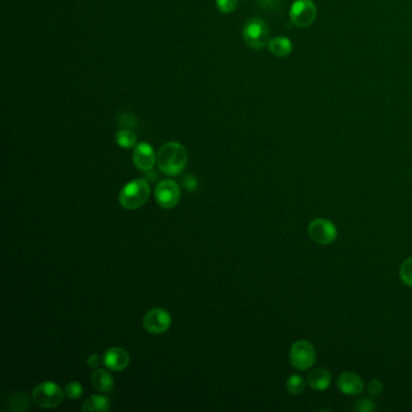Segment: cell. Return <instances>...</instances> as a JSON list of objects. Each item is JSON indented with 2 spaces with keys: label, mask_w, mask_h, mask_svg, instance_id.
<instances>
[{
  "label": "cell",
  "mask_w": 412,
  "mask_h": 412,
  "mask_svg": "<svg viewBox=\"0 0 412 412\" xmlns=\"http://www.w3.org/2000/svg\"><path fill=\"white\" fill-rule=\"evenodd\" d=\"M267 48L270 50L271 54L276 56V57H278V59L287 57L293 52V43L287 37L272 38L269 45H267Z\"/></svg>",
  "instance_id": "15"
},
{
  "label": "cell",
  "mask_w": 412,
  "mask_h": 412,
  "mask_svg": "<svg viewBox=\"0 0 412 412\" xmlns=\"http://www.w3.org/2000/svg\"><path fill=\"white\" fill-rule=\"evenodd\" d=\"M399 277L404 285L412 287V256L402 261L399 269Z\"/></svg>",
  "instance_id": "20"
},
{
  "label": "cell",
  "mask_w": 412,
  "mask_h": 412,
  "mask_svg": "<svg viewBox=\"0 0 412 412\" xmlns=\"http://www.w3.org/2000/svg\"><path fill=\"white\" fill-rule=\"evenodd\" d=\"M187 163V149L181 143H165L157 152V166L162 173L171 177L182 174Z\"/></svg>",
  "instance_id": "1"
},
{
  "label": "cell",
  "mask_w": 412,
  "mask_h": 412,
  "mask_svg": "<svg viewBox=\"0 0 412 412\" xmlns=\"http://www.w3.org/2000/svg\"><path fill=\"white\" fill-rule=\"evenodd\" d=\"M149 196L150 187L147 179H134L123 187L119 195V201L125 209L133 211L145 205Z\"/></svg>",
  "instance_id": "2"
},
{
  "label": "cell",
  "mask_w": 412,
  "mask_h": 412,
  "mask_svg": "<svg viewBox=\"0 0 412 412\" xmlns=\"http://www.w3.org/2000/svg\"><path fill=\"white\" fill-rule=\"evenodd\" d=\"M290 21L299 28H307L317 17V6L313 0H295L290 6Z\"/></svg>",
  "instance_id": "6"
},
{
  "label": "cell",
  "mask_w": 412,
  "mask_h": 412,
  "mask_svg": "<svg viewBox=\"0 0 412 412\" xmlns=\"http://www.w3.org/2000/svg\"><path fill=\"white\" fill-rule=\"evenodd\" d=\"M242 37L251 49L262 50L270 43V28L260 17H253L243 27Z\"/></svg>",
  "instance_id": "3"
},
{
  "label": "cell",
  "mask_w": 412,
  "mask_h": 412,
  "mask_svg": "<svg viewBox=\"0 0 412 412\" xmlns=\"http://www.w3.org/2000/svg\"><path fill=\"white\" fill-rule=\"evenodd\" d=\"M306 383L305 382L304 378L300 376V375H291L289 378L287 380V391L291 394V395H300L302 394L306 388Z\"/></svg>",
  "instance_id": "19"
},
{
  "label": "cell",
  "mask_w": 412,
  "mask_h": 412,
  "mask_svg": "<svg viewBox=\"0 0 412 412\" xmlns=\"http://www.w3.org/2000/svg\"><path fill=\"white\" fill-rule=\"evenodd\" d=\"M157 163V155L152 145L147 143H139L133 150V165L142 172L152 171Z\"/></svg>",
  "instance_id": "10"
},
{
  "label": "cell",
  "mask_w": 412,
  "mask_h": 412,
  "mask_svg": "<svg viewBox=\"0 0 412 412\" xmlns=\"http://www.w3.org/2000/svg\"><path fill=\"white\" fill-rule=\"evenodd\" d=\"M116 143L123 149H132L137 145V136L131 128H121L116 136Z\"/></svg>",
  "instance_id": "17"
},
{
  "label": "cell",
  "mask_w": 412,
  "mask_h": 412,
  "mask_svg": "<svg viewBox=\"0 0 412 412\" xmlns=\"http://www.w3.org/2000/svg\"><path fill=\"white\" fill-rule=\"evenodd\" d=\"M103 363L113 371H123L130 364V356L126 349L121 347H112L104 352Z\"/></svg>",
  "instance_id": "12"
},
{
  "label": "cell",
  "mask_w": 412,
  "mask_h": 412,
  "mask_svg": "<svg viewBox=\"0 0 412 412\" xmlns=\"http://www.w3.org/2000/svg\"><path fill=\"white\" fill-rule=\"evenodd\" d=\"M309 236L318 245H330L338 237V229L333 221L325 218H317L309 223Z\"/></svg>",
  "instance_id": "7"
},
{
  "label": "cell",
  "mask_w": 412,
  "mask_h": 412,
  "mask_svg": "<svg viewBox=\"0 0 412 412\" xmlns=\"http://www.w3.org/2000/svg\"><path fill=\"white\" fill-rule=\"evenodd\" d=\"M338 388H339L340 392L344 395L356 397L363 392V378H360L358 373L344 371L338 378Z\"/></svg>",
  "instance_id": "11"
},
{
  "label": "cell",
  "mask_w": 412,
  "mask_h": 412,
  "mask_svg": "<svg viewBox=\"0 0 412 412\" xmlns=\"http://www.w3.org/2000/svg\"><path fill=\"white\" fill-rule=\"evenodd\" d=\"M181 196H182L181 187L172 179H165L157 183L155 187V200L162 208L171 209L173 207L177 206Z\"/></svg>",
  "instance_id": "8"
},
{
  "label": "cell",
  "mask_w": 412,
  "mask_h": 412,
  "mask_svg": "<svg viewBox=\"0 0 412 412\" xmlns=\"http://www.w3.org/2000/svg\"><path fill=\"white\" fill-rule=\"evenodd\" d=\"M91 382H92L94 389H97L99 393L112 392L114 384H115L113 376L103 369L94 370L91 376Z\"/></svg>",
  "instance_id": "14"
},
{
  "label": "cell",
  "mask_w": 412,
  "mask_h": 412,
  "mask_svg": "<svg viewBox=\"0 0 412 412\" xmlns=\"http://www.w3.org/2000/svg\"><path fill=\"white\" fill-rule=\"evenodd\" d=\"M184 185H185L189 192H194L197 187V181L195 178L192 177V176H187L185 182H184Z\"/></svg>",
  "instance_id": "27"
},
{
  "label": "cell",
  "mask_w": 412,
  "mask_h": 412,
  "mask_svg": "<svg viewBox=\"0 0 412 412\" xmlns=\"http://www.w3.org/2000/svg\"><path fill=\"white\" fill-rule=\"evenodd\" d=\"M99 363H101V359H99L97 354H92V356H90L89 359H87V364H89V367H91V368H97Z\"/></svg>",
  "instance_id": "28"
},
{
  "label": "cell",
  "mask_w": 412,
  "mask_h": 412,
  "mask_svg": "<svg viewBox=\"0 0 412 412\" xmlns=\"http://www.w3.org/2000/svg\"><path fill=\"white\" fill-rule=\"evenodd\" d=\"M238 6V0H216V8L221 14H231Z\"/></svg>",
  "instance_id": "24"
},
{
  "label": "cell",
  "mask_w": 412,
  "mask_h": 412,
  "mask_svg": "<svg viewBox=\"0 0 412 412\" xmlns=\"http://www.w3.org/2000/svg\"><path fill=\"white\" fill-rule=\"evenodd\" d=\"M64 394L65 393L61 389L57 383L45 381L39 383L34 388V391L32 393V398L35 405L43 409H54L62 404Z\"/></svg>",
  "instance_id": "4"
},
{
  "label": "cell",
  "mask_w": 412,
  "mask_h": 412,
  "mask_svg": "<svg viewBox=\"0 0 412 412\" xmlns=\"http://www.w3.org/2000/svg\"><path fill=\"white\" fill-rule=\"evenodd\" d=\"M289 358L293 368L299 371H306L313 367L317 354L313 344L309 341L299 340L291 346Z\"/></svg>",
  "instance_id": "5"
},
{
  "label": "cell",
  "mask_w": 412,
  "mask_h": 412,
  "mask_svg": "<svg viewBox=\"0 0 412 412\" xmlns=\"http://www.w3.org/2000/svg\"><path fill=\"white\" fill-rule=\"evenodd\" d=\"M383 391V384L378 378H373L368 383V392L371 397H378Z\"/></svg>",
  "instance_id": "25"
},
{
  "label": "cell",
  "mask_w": 412,
  "mask_h": 412,
  "mask_svg": "<svg viewBox=\"0 0 412 412\" xmlns=\"http://www.w3.org/2000/svg\"><path fill=\"white\" fill-rule=\"evenodd\" d=\"M118 125L121 128H136L138 126V120L133 114L125 112V113L119 114Z\"/></svg>",
  "instance_id": "21"
},
{
  "label": "cell",
  "mask_w": 412,
  "mask_h": 412,
  "mask_svg": "<svg viewBox=\"0 0 412 412\" xmlns=\"http://www.w3.org/2000/svg\"><path fill=\"white\" fill-rule=\"evenodd\" d=\"M171 325H172L171 314L161 307L150 309L143 318V327L150 334H163L171 328Z\"/></svg>",
  "instance_id": "9"
},
{
  "label": "cell",
  "mask_w": 412,
  "mask_h": 412,
  "mask_svg": "<svg viewBox=\"0 0 412 412\" xmlns=\"http://www.w3.org/2000/svg\"><path fill=\"white\" fill-rule=\"evenodd\" d=\"M64 393H65V395H67L69 399H79V398L83 395L84 388L81 386V383L73 381V382L67 384Z\"/></svg>",
  "instance_id": "23"
},
{
  "label": "cell",
  "mask_w": 412,
  "mask_h": 412,
  "mask_svg": "<svg viewBox=\"0 0 412 412\" xmlns=\"http://www.w3.org/2000/svg\"><path fill=\"white\" fill-rule=\"evenodd\" d=\"M9 407L12 411H25L30 409V398L23 392L14 393L9 399Z\"/></svg>",
  "instance_id": "18"
},
{
  "label": "cell",
  "mask_w": 412,
  "mask_h": 412,
  "mask_svg": "<svg viewBox=\"0 0 412 412\" xmlns=\"http://www.w3.org/2000/svg\"><path fill=\"white\" fill-rule=\"evenodd\" d=\"M306 382L314 391H325L331 384V373L327 369H313L307 375Z\"/></svg>",
  "instance_id": "13"
},
{
  "label": "cell",
  "mask_w": 412,
  "mask_h": 412,
  "mask_svg": "<svg viewBox=\"0 0 412 412\" xmlns=\"http://www.w3.org/2000/svg\"><path fill=\"white\" fill-rule=\"evenodd\" d=\"M258 6L262 10L276 11L280 8V0H256Z\"/></svg>",
  "instance_id": "26"
},
{
  "label": "cell",
  "mask_w": 412,
  "mask_h": 412,
  "mask_svg": "<svg viewBox=\"0 0 412 412\" xmlns=\"http://www.w3.org/2000/svg\"><path fill=\"white\" fill-rule=\"evenodd\" d=\"M353 409L356 411L359 412H373L378 410V406H376V404H375L373 399L363 398V399H359L358 402H356Z\"/></svg>",
  "instance_id": "22"
},
{
  "label": "cell",
  "mask_w": 412,
  "mask_h": 412,
  "mask_svg": "<svg viewBox=\"0 0 412 412\" xmlns=\"http://www.w3.org/2000/svg\"><path fill=\"white\" fill-rule=\"evenodd\" d=\"M110 410V402L108 398L103 395H91L83 405V411H109Z\"/></svg>",
  "instance_id": "16"
}]
</instances>
